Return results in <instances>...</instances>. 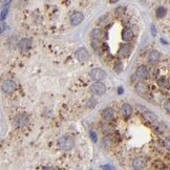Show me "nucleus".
<instances>
[{
  "instance_id": "obj_31",
  "label": "nucleus",
  "mask_w": 170,
  "mask_h": 170,
  "mask_svg": "<svg viewBox=\"0 0 170 170\" xmlns=\"http://www.w3.org/2000/svg\"><path fill=\"white\" fill-rule=\"evenodd\" d=\"M6 12H8L6 10H5V11H3V12H2V16H1V19H2V20L4 19V15L6 16Z\"/></svg>"
},
{
  "instance_id": "obj_15",
  "label": "nucleus",
  "mask_w": 170,
  "mask_h": 170,
  "mask_svg": "<svg viewBox=\"0 0 170 170\" xmlns=\"http://www.w3.org/2000/svg\"><path fill=\"white\" fill-rule=\"evenodd\" d=\"M160 60V53L156 51H151L148 55V61L151 64H156Z\"/></svg>"
},
{
  "instance_id": "obj_12",
  "label": "nucleus",
  "mask_w": 170,
  "mask_h": 170,
  "mask_svg": "<svg viewBox=\"0 0 170 170\" xmlns=\"http://www.w3.org/2000/svg\"><path fill=\"white\" fill-rule=\"evenodd\" d=\"M130 52H131V46L129 45V44H122L121 46H120V48H119L118 51V54L120 57H128L130 54Z\"/></svg>"
},
{
  "instance_id": "obj_28",
  "label": "nucleus",
  "mask_w": 170,
  "mask_h": 170,
  "mask_svg": "<svg viewBox=\"0 0 170 170\" xmlns=\"http://www.w3.org/2000/svg\"><path fill=\"white\" fill-rule=\"evenodd\" d=\"M125 9L124 8H122V6H120V8H118V9L115 10V12H117V14L118 15H122L123 13H124Z\"/></svg>"
},
{
  "instance_id": "obj_17",
  "label": "nucleus",
  "mask_w": 170,
  "mask_h": 170,
  "mask_svg": "<svg viewBox=\"0 0 170 170\" xmlns=\"http://www.w3.org/2000/svg\"><path fill=\"white\" fill-rule=\"evenodd\" d=\"M91 37L92 39H96V40H101L105 37V33L101 29H95L91 32Z\"/></svg>"
},
{
  "instance_id": "obj_10",
  "label": "nucleus",
  "mask_w": 170,
  "mask_h": 170,
  "mask_svg": "<svg viewBox=\"0 0 170 170\" xmlns=\"http://www.w3.org/2000/svg\"><path fill=\"white\" fill-rule=\"evenodd\" d=\"M83 20H84V16L80 12H75L70 16V23H72V25H75V26L79 25Z\"/></svg>"
},
{
  "instance_id": "obj_13",
  "label": "nucleus",
  "mask_w": 170,
  "mask_h": 170,
  "mask_svg": "<svg viewBox=\"0 0 170 170\" xmlns=\"http://www.w3.org/2000/svg\"><path fill=\"white\" fill-rule=\"evenodd\" d=\"M134 89H136L137 94H139L140 96H145L148 92V87L144 82H138L136 84Z\"/></svg>"
},
{
  "instance_id": "obj_16",
  "label": "nucleus",
  "mask_w": 170,
  "mask_h": 170,
  "mask_svg": "<svg viewBox=\"0 0 170 170\" xmlns=\"http://www.w3.org/2000/svg\"><path fill=\"white\" fill-rule=\"evenodd\" d=\"M133 38V32L130 29H125L122 33V39L125 41V42H129V41L132 40Z\"/></svg>"
},
{
  "instance_id": "obj_9",
  "label": "nucleus",
  "mask_w": 170,
  "mask_h": 170,
  "mask_svg": "<svg viewBox=\"0 0 170 170\" xmlns=\"http://www.w3.org/2000/svg\"><path fill=\"white\" fill-rule=\"evenodd\" d=\"M102 118L105 120V121H113V119L115 118V110L113 108H110V107H107L105 109H103L102 111Z\"/></svg>"
},
{
  "instance_id": "obj_11",
  "label": "nucleus",
  "mask_w": 170,
  "mask_h": 170,
  "mask_svg": "<svg viewBox=\"0 0 170 170\" xmlns=\"http://www.w3.org/2000/svg\"><path fill=\"white\" fill-rule=\"evenodd\" d=\"M148 75H149V69L146 66L142 65V66H139L136 70V76L139 79H145L147 78Z\"/></svg>"
},
{
  "instance_id": "obj_22",
  "label": "nucleus",
  "mask_w": 170,
  "mask_h": 170,
  "mask_svg": "<svg viewBox=\"0 0 170 170\" xmlns=\"http://www.w3.org/2000/svg\"><path fill=\"white\" fill-rule=\"evenodd\" d=\"M113 144V140H111V138H110V137H108V136L104 137V139H103V146L106 148V149H109V148H111Z\"/></svg>"
},
{
  "instance_id": "obj_1",
  "label": "nucleus",
  "mask_w": 170,
  "mask_h": 170,
  "mask_svg": "<svg viewBox=\"0 0 170 170\" xmlns=\"http://www.w3.org/2000/svg\"><path fill=\"white\" fill-rule=\"evenodd\" d=\"M58 146L60 148L61 150H63V151H69V150H72L75 146V142L72 140V138L70 137H62V138L59 139V141H58Z\"/></svg>"
},
{
  "instance_id": "obj_30",
  "label": "nucleus",
  "mask_w": 170,
  "mask_h": 170,
  "mask_svg": "<svg viewBox=\"0 0 170 170\" xmlns=\"http://www.w3.org/2000/svg\"><path fill=\"white\" fill-rule=\"evenodd\" d=\"M43 170H56V169H55V168L49 167V166H48V167H44V168H43Z\"/></svg>"
},
{
  "instance_id": "obj_27",
  "label": "nucleus",
  "mask_w": 170,
  "mask_h": 170,
  "mask_svg": "<svg viewBox=\"0 0 170 170\" xmlns=\"http://www.w3.org/2000/svg\"><path fill=\"white\" fill-rule=\"evenodd\" d=\"M102 169L103 170H115V167H113L111 165H103V166H102Z\"/></svg>"
},
{
  "instance_id": "obj_21",
  "label": "nucleus",
  "mask_w": 170,
  "mask_h": 170,
  "mask_svg": "<svg viewBox=\"0 0 170 170\" xmlns=\"http://www.w3.org/2000/svg\"><path fill=\"white\" fill-rule=\"evenodd\" d=\"M158 84H159V86L161 87V88H164V89L169 88V82H168V80L165 78V77H161V78L158 80Z\"/></svg>"
},
{
  "instance_id": "obj_14",
  "label": "nucleus",
  "mask_w": 170,
  "mask_h": 170,
  "mask_svg": "<svg viewBox=\"0 0 170 170\" xmlns=\"http://www.w3.org/2000/svg\"><path fill=\"white\" fill-rule=\"evenodd\" d=\"M145 160L143 158H136V159L132 161V167L134 170H142L145 167Z\"/></svg>"
},
{
  "instance_id": "obj_3",
  "label": "nucleus",
  "mask_w": 170,
  "mask_h": 170,
  "mask_svg": "<svg viewBox=\"0 0 170 170\" xmlns=\"http://www.w3.org/2000/svg\"><path fill=\"white\" fill-rule=\"evenodd\" d=\"M89 89L92 95L102 96L106 91V86H105L102 82H95V83H92L91 85H90Z\"/></svg>"
},
{
  "instance_id": "obj_20",
  "label": "nucleus",
  "mask_w": 170,
  "mask_h": 170,
  "mask_svg": "<svg viewBox=\"0 0 170 170\" xmlns=\"http://www.w3.org/2000/svg\"><path fill=\"white\" fill-rule=\"evenodd\" d=\"M101 129L104 133H106V134H109L110 132H113V126L109 124V123H107V122H104L102 123L101 125Z\"/></svg>"
},
{
  "instance_id": "obj_32",
  "label": "nucleus",
  "mask_w": 170,
  "mask_h": 170,
  "mask_svg": "<svg viewBox=\"0 0 170 170\" xmlns=\"http://www.w3.org/2000/svg\"><path fill=\"white\" fill-rule=\"evenodd\" d=\"M151 29H152V35L153 36H156V29H154V26H151Z\"/></svg>"
},
{
  "instance_id": "obj_23",
  "label": "nucleus",
  "mask_w": 170,
  "mask_h": 170,
  "mask_svg": "<svg viewBox=\"0 0 170 170\" xmlns=\"http://www.w3.org/2000/svg\"><path fill=\"white\" fill-rule=\"evenodd\" d=\"M166 15V9L163 6H160L159 9L156 10V17L158 18H163Z\"/></svg>"
},
{
  "instance_id": "obj_33",
  "label": "nucleus",
  "mask_w": 170,
  "mask_h": 170,
  "mask_svg": "<svg viewBox=\"0 0 170 170\" xmlns=\"http://www.w3.org/2000/svg\"><path fill=\"white\" fill-rule=\"evenodd\" d=\"M110 1V3H115V2H117V1H119V0H109Z\"/></svg>"
},
{
  "instance_id": "obj_6",
  "label": "nucleus",
  "mask_w": 170,
  "mask_h": 170,
  "mask_svg": "<svg viewBox=\"0 0 170 170\" xmlns=\"http://www.w3.org/2000/svg\"><path fill=\"white\" fill-rule=\"evenodd\" d=\"M16 88H17V84L12 80L4 81L2 84V90L5 94H12V92H14L16 90Z\"/></svg>"
},
{
  "instance_id": "obj_25",
  "label": "nucleus",
  "mask_w": 170,
  "mask_h": 170,
  "mask_svg": "<svg viewBox=\"0 0 170 170\" xmlns=\"http://www.w3.org/2000/svg\"><path fill=\"white\" fill-rule=\"evenodd\" d=\"M164 109L166 110L168 113H170V99L164 103Z\"/></svg>"
},
{
  "instance_id": "obj_19",
  "label": "nucleus",
  "mask_w": 170,
  "mask_h": 170,
  "mask_svg": "<svg viewBox=\"0 0 170 170\" xmlns=\"http://www.w3.org/2000/svg\"><path fill=\"white\" fill-rule=\"evenodd\" d=\"M122 109H123V113L125 115V117H130L131 115V113H132V107H131V105L128 103H125L123 104V107H122Z\"/></svg>"
},
{
  "instance_id": "obj_5",
  "label": "nucleus",
  "mask_w": 170,
  "mask_h": 170,
  "mask_svg": "<svg viewBox=\"0 0 170 170\" xmlns=\"http://www.w3.org/2000/svg\"><path fill=\"white\" fill-rule=\"evenodd\" d=\"M29 123V117L24 113H19L14 118V124L17 127H23Z\"/></svg>"
},
{
  "instance_id": "obj_18",
  "label": "nucleus",
  "mask_w": 170,
  "mask_h": 170,
  "mask_svg": "<svg viewBox=\"0 0 170 170\" xmlns=\"http://www.w3.org/2000/svg\"><path fill=\"white\" fill-rule=\"evenodd\" d=\"M91 45H92V48L95 49L96 53H98L101 55L102 53V43L100 40H96V39H92V42H91Z\"/></svg>"
},
{
  "instance_id": "obj_7",
  "label": "nucleus",
  "mask_w": 170,
  "mask_h": 170,
  "mask_svg": "<svg viewBox=\"0 0 170 170\" xmlns=\"http://www.w3.org/2000/svg\"><path fill=\"white\" fill-rule=\"evenodd\" d=\"M31 47H32V40L29 39V38H23V39H21L19 41V43H18V48L22 53L29 51Z\"/></svg>"
},
{
  "instance_id": "obj_4",
  "label": "nucleus",
  "mask_w": 170,
  "mask_h": 170,
  "mask_svg": "<svg viewBox=\"0 0 170 170\" xmlns=\"http://www.w3.org/2000/svg\"><path fill=\"white\" fill-rule=\"evenodd\" d=\"M90 75V78L92 79V80H95L96 82H101V81H103L104 79L106 78V74H105V72H104L103 69L101 68H92L91 70H90L89 72Z\"/></svg>"
},
{
  "instance_id": "obj_26",
  "label": "nucleus",
  "mask_w": 170,
  "mask_h": 170,
  "mask_svg": "<svg viewBox=\"0 0 170 170\" xmlns=\"http://www.w3.org/2000/svg\"><path fill=\"white\" fill-rule=\"evenodd\" d=\"M96 104H97V101H96L95 99H89V101H88V103H87V106L92 108V107H95Z\"/></svg>"
},
{
  "instance_id": "obj_29",
  "label": "nucleus",
  "mask_w": 170,
  "mask_h": 170,
  "mask_svg": "<svg viewBox=\"0 0 170 170\" xmlns=\"http://www.w3.org/2000/svg\"><path fill=\"white\" fill-rule=\"evenodd\" d=\"M166 147H167L168 149H170V138H168L167 141H166Z\"/></svg>"
},
{
  "instance_id": "obj_2",
  "label": "nucleus",
  "mask_w": 170,
  "mask_h": 170,
  "mask_svg": "<svg viewBox=\"0 0 170 170\" xmlns=\"http://www.w3.org/2000/svg\"><path fill=\"white\" fill-rule=\"evenodd\" d=\"M139 109L142 111V115H143V117H144L146 120H147L148 122H150V123H158V117H156V115L154 113H152L151 110L147 109V108H145L144 106H142V105H140L139 106Z\"/></svg>"
},
{
  "instance_id": "obj_8",
  "label": "nucleus",
  "mask_w": 170,
  "mask_h": 170,
  "mask_svg": "<svg viewBox=\"0 0 170 170\" xmlns=\"http://www.w3.org/2000/svg\"><path fill=\"white\" fill-rule=\"evenodd\" d=\"M75 56H76V58H77V60L80 61V62H85V61H87L88 60V58H89V54L87 52V49L84 48V47L78 49V51L76 52Z\"/></svg>"
},
{
  "instance_id": "obj_24",
  "label": "nucleus",
  "mask_w": 170,
  "mask_h": 170,
  "mask_svg": "<svg viewBox=\"0 0 170 170\" xmlns=\"http://www.w3.org/2000/svg\"><path fill=\"white\" fill-rule=\"evenodd\" d=\"M89 137L91 138V140H92V142H97L98 141V136H97V133L94 131V130H91V131H89Z\"/></svg>"
}]
</instances>
